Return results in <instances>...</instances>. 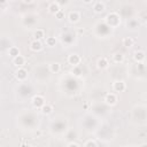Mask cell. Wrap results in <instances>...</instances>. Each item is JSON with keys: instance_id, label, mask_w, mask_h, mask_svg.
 I'll return each mask as SVG.
<instances>
[{"instance_id": "603a6c76", "label": "cell", "mask_w": 147, "mask_h": 147, "mask_svg": "<svg viewBox=\"0 0 147 147\" xmlns=\"http://www.w3.org/2000/svg\"><path fill=\"white\" fill-rule=\"evenodd\" d=\"M56 1L59 2V5H60V6H63V7L68 6V5H69V2H70V0H56Z\"/></svg>"}, {"instance_id": "4316f807", "label": "cell", "mask_w": 147, "mask_h": 147, "mask_svg": "<svg viewBox=\"0 0 147 147\" xmlns=\"http://www.w3.org/2000/svg\"><path fill=\"white\" fill-rule=\"evenodd\" d=\"M82 1H83L84 3H86V5H88V3H92L93 0H82Z\"/></svg>"}, {"instance_id": "3957f363", "label": "cell", "mask_w": 147, "mask_h": 147, "mask_svg": "<svg viewBox=\"0 0 147 147\" xmlns=\"http://www.w3.org/2000/svg\"><path fill=\"white\" fill-rule=\"evenodd\" d=\"M31 103H32V106H33L34 108L40 109V108L46 103V101H45V98H44L42 95H40V94H36V95L31 99Z\"/></svg>"}, {"instance_id": "484cf974", "label": "cell", "mask_w": 147, "mask_h": 147, "mask_svg": "<svg viewBox=\"0 0 147 147\" xmlns=\"http://www.w3.org/2000/svg\"><path fill=\"white\" fill-rule=\"evenodd\" d=\"M22 1H23V3H25V5H30V3L33 2V0H22Z\"/></svg>"}, {"instance_id": "9c48e42d", "label": "cell", "mask_w": 147, "mask_h": 147, "mask_svg": "<svg viewBox=\"0 0 147 147\" xmlns=\"http://www.w3.org/2000/svg\"><path fill=\"white\" fill-rule=\"evenodd\" d=\"M30 49L32 52H40L42 49V42L40 40H36L33 39L31 42H30Z\"/></svg>"}, {"instance_id": "4fadbf2b", "label": "cell", "mask_w": 147, "mask_h": 147, "mask_svg": "<svg viewBox=\"0 0 147 147\" xmlns=\"http://www.w3.org/2000/svg\"><path fill=\"white\" fill-rule=\"evenodd\" d=\"M13 64H14L15 67H17V68L23 67V65L25 64V57H24L23 55H18V56H16V57H13Z\"/></svg>"}, {"instance_id": "2e32d148", "label": "cell", "mask_w": 147, "mask_h": 147, "mask_svg": "<svg viewBox=\"0 0 147 147\" xmlns=\"http://www.w3.org/2000/svg\"><path fill=\"white\" fill-rule=\"evenodd\" d=\"M8 55H10L11 57H16V56L21 55V51H20L18 47L11 46V47H9V49H8Z\"/></svg>"}, {"instance_id": "6da1fadb", "label": "cell", "mask_w": 147, "mask_h": 147, "mask_svg": "<svg viewBox=\"0 0 147 147\" xmlns=\"http://www.w3.org/2000/svg\"><path fill=\"white\" fill-rule=\"evenodd\" d=\"M106 23L110 28H117L118 25H121V16L115 11L109 13L106 16Z\"/></svg>"}, {"instance_id": "5b68a950", "label": "cell", "mask_w": 147, "mask_h": 147, "mask_svg": "<svg viewBox=\"0 0 147 147\" xmlns=\"http://www.w3.org/2000/svg\"><path fill=\"white\" fill-rule=\"evenodd\" d=\"M80 61H82V57H80V55L77 54V53H72V54H70V55L68 56V63H69L71 67H77V65H79Z\"/></svg>"}, {"instance_id": "7402d4cb", "label": "cell", "mask_w": 147, "mask_h": 147, "mask_svg": "<svg viewBox=\"0 0 147 147\" xmlns=\"http://www.w3.org/2000/svg\"><path fill=\"white\" fill-rule=\"evenodd\" d=\"M54 16H55V18H56V20L61 21V20H63V18L65 17V13H64V10H63V9H60V10H59Z\"/></svg>"}, {"instance_id": "52a82bcc", "label": "cell", "mask_w": 147, "mask_h": 147, "mask_svg": "<svg viewBox=\"0 0 147 147\" xmlns=\"http://www.w3.org/2000/svg\"><path fill=\"white\" fill-rule=\"evenodd\" d=\"M68 20L70 23H78L80 21V13L77 10H71L68 14Z\"/></svg>"}, {"instance_id": "9a60e30c", "label": "cell", "mask_w": 147, "mask_h": 147, "mask_svg": "<svg viewBox=\"0 0 147 147\" xmlns=\"http://www.w3.org/2000/svg\"><path fill=\"white\" fill-rule=\"evenodd\" d=\"M40 110H41V113L44 114V115H51L52 113H53V106L52 105H49V103H45L41 108H40Z\"/></svg>"}, {"instance_id": "277c9868", "label": "cell", "mask_w": 147, "mask_h": 147, "mask_svg": "<svg viewBox=\"0 0 147 147\" xmlns=\"http://www.w3.org/2000/svg\"><path fill=\"white\" fill-rule=\"evenodd\" d=\"M103 101H105V103H106L107 106L113 107V106H115V105L117 103L118 99H117V95H116L115 93H111V92H110V93H107V94H106Z\"/></svg>"}, {"instance_id": "ffe728a7", "label": "cell", "mask_w": 147, "mask_h": 147, "mask_svg": "<svg viewBox=\"0 0 147 147\" xmlns=\"http://www.w3.org/2000/svg\"><path fill=\"white\" fill-rule=\"evenodd\" d=\"M45 44L48 47H54L56 45V38L55 37H47L45 39Z\"/></svg>"}, {"instance_id": "30bf717a", "label": "cell", "mask_w": 147, "mask_h": 147, "mask_svg": "<svg viewBox=\"0 0 147 147\" xmlns=\"http://www.w3.org/2000/svg\"><path fill=\"white\" fill-rule=\"evenodd\" d=\"M108 65H109V61H108L107 57H100V59H98V61H96V67H98V69L103 70V69H107Z\"/></svg>"}, {"instance_id": "e0dca14e", "label": "cell", "mask_w": 147, "mask_h": 147, "mask_svg": "<svg viewBox=\"0 0 147 147\" xmlns=\"http://www.w3.org/2000/svg\"><path fill=\"white\" fill-rule=\"evenodd\" d=\"M60 70H61V64L59 62H52L49 64V71L52 74H57L60 72Z\"/></svg>"}, {"instance_id": "ba28073f", "label": "cell", "mask_w": 147, "mask_h": 147, "mask_svg": "<svg viewBox=\"0 0 147 147\" xmlns=\"http://www.w3.org/2000/svg\"><path fill=\"white\" fill-rule=\"evenodd\" d=\"M60 9H61V6L59 5L57 1H53V2H51V3L48 5V8H47L48 13L52 14V15H55Z\"/></svg>"}, {"instance_id": "f1b7e54d", "label": "cell", "mask_w": 147, "mask_h": 147, "mask_svg": "<svg viewBox=\"0 0 147 147\" xmlns=\"http://www.w3.org/2000/svg\"><path fill=\"white\" fill-rule=\"evenodd\" d=\"M146 28H147V21H146Z\"/></svg>"}, {"instance_id": "44dd1931", "label": "cell", "mask_w": 147, "mask_h": 147, "mask_svg": "<svg viewBox=\"0 0 147 147\" xmlns=\"http://www.w3.org/2000/svg\"><path fill=\"white\" fill-rule=\"evenodd\" d=\"M84 146L85 147H96L98 146V142L94 140V139H88L84 142Z\"/></svg>"}, {"instance_id": "7a4b0ae2", "label": "cell", "mask_w": 147, "mask_h": 147, "mask_svg": "<svg viewBox=\"0 0 147 147\" xmlns=\"http://www.w3.org/2000/svg\"><path fill=\"white\" fill-rule=\"evenodd\" d=\"M14 75H15V78H16L18 82H24V80H26L28 77H29V74H28L26 69H24L23 67L17 68Z\"/></svg>"}, {"instance_id": "d4e9b609", "label": "cell", "mask_w": 147, "mask_h": 147, "mask_svg": "<svg viewBox=\"0 0 147 147\" xmlns=\"http://www.w3.org/2000/svg\"><path fill=\"white\" fill-rule=\"evenodd\" d=\"M75 68V71L72 70V74L75 75V76H79L80 75V69H78V65L77 67H74Z\"/></svg>"}, {"instance_id": "ac0fdd59", "label": "cell", "mask_w": 147, "mask_h": 147, "mask_svg": "<svg viewBox=\"0 0 147 147\" xmlns=\"http://www.w3.org/2000/svg\"><path fill=\"white\" fill-rule=\"evenodd\" d=\"M122 44H123V46H124V47L130 48V47H132V46H133L134 40H133L131 37H124V38H123V40H122Z\"/></svg>"}, {"instance_id": "83f0119b", "label": "cell", "mask_w": 147, "mask_h": 147, "mask_svg": "<svg viewBox=\"0 0 147 147\" xmlns=\"http://www.w3.org/2000/svg\"><path fill=\"white\" fill-rule=\"evenodd\" d=\"M7 1H8V0H0V3H1V5H5Z\"/></svg>"}, {"instance_id": "8992f818", "label": "cell", "mask_w": 147, "mask_h": 147, "mask_svg": "<svg viewBox=\"0 0 147 147\" xmlns=\"http://www.w3.org/2000/svg\"><path fill=\"white\" fill-rule=\"evenodd\" d=\"M126 88V84L124 80H115L113 83V90L117 93H121V92H124Z\"/></svg>"}, {"instance_id": "cb8c5ba5", "label": "cell", "mask_w": 147, "mask_h": 147, "mask_svg": "<svg viewBox=\"0 0 147 147\" xmlns=\"http://www.w3.org/2000/svg\"><path fill=\"white\" fill-rule=\"evenodd\" d=\"M67 146H68V147H79L80 145H79L78 142H75V141H71V142H68V144H67Z\"/></svg>"}, {"instance_id": "8fae6325", "label": "cell", "mask_w": 147, "mask_h": 147, "mask_svg": "<svg viewBox=\"0 0 147 147\" xmlns=\"http://www.w3.org/2000/svg\"><path fill=\"white\" fill-rule=\"evenodd\" d=\"M105 9H106V6H105V3L102 1H98V2H95L93 5V11L95 14H101V13L105 11Z\"/></svg>"}, {"instance_id": "7c38bea8", "label": "cell", "mask_w": 147, "mask_h": 147, "mask_svg": "<svg viewBox=\"0 0 147 147\" xmlns=\"http://www.w3.org/2000/svg\"><path fill=\"white\" fill-rule=\"evenodd\" d=\"M145 59H146V55H145V53H144L142 51H137V52H134V54H133V60H134L137 63H142V62L145 61Z\"/></svg>"}, {"instance_id": "d6986e66", "label": "cell", "mask_w": 147, "mask_h": 147, "mask_svg": "<svg viewBox=\"0 0 147 147\" xmlns=\"http://www.w3.org/2000/svg\"><path fill=\"white\" fill-rule=\"evenodd\" d=\"M113 61H114L115 63H122V62L124 61V55H123L122 53H119V52H116V53L113 55Z\"/></svg>"}, {"instance_id": "5bb4252c", "label": "cell", "mask_w": 147, "mask_h": 147, "mask_svg": "<svg viewBox=\"0 0 147 147\" xmlns=\"http://www.w3.org/2000/svg\"><path fill=\"white\" fill-rule=\"evenodd\" d=\"M32 36H33V38L36 40H41V39L45 38V30L44 29H37V30L33 31Z\"/></svg>"}]
</instances>
